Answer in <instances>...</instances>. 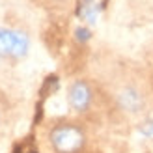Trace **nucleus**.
Masks as SVG:
<instances>
[{
  "label": "nucleus",
  "mask_w": 153,
  "mask_h": 153,
  "mask_svg": "<svg viewBox=\"0 0 153 153\" xmlns=\"http://www.w3.org/2000/svg\"><path fill=\"white\" fill-rule=\"evenodd\" d=\"M91 101H94V91L88 82L75 80L67 90V103L75 112H86L91 106Z\"/></svg>",
  "instance_id": "obj_3"
},
{
  "label": "nucleus",
  "mask_w": 153,
  "mask_h": 153,
  "mask_svg": "<svg viewBox=\"0 0 153 153\" xmlns=\"http://www.w3.org/2000/svg\"><path fill=\"white\" fill-rule=\"evenodd\" d=\"M140 131H142L144 134H153V120L146 121V123H144V127H140Z\"/></svg>",
  "instance_id": "obj_5"
},
{
  "label": "nucleus",
  "mask_w": 153,
  "mask_h": 153,
  "mask_svg": "<svg viewBox=\"0 0 153 153\" xmlns=\"http://www.w3.org/2000/svg\"><path fill=\"white\" fill-rule=\"evenodd\" d=\"M116 99H118L120 108L129 112V114H133V116L140 114L144 108H146V99H144V94L138 88H134V86H125L116 95Z\"/></svg>",
  "instance_id": "obj_4"
},
{
  "label": "nucleus",
  "mask_w": 153,
  "mask_h": 153,
  "mask_svg": "<svg viewBox=\"0 0 153 153\" xmlns=\"http://www.w3.org/2000/svg\"><path fill=\"white\" fill-rule=\"evenodd\" d=\"M76 36H79V39H88L90 32H88V30H84V28H80V30H76Z\"/></svg>",
  "instance_id": "obj_6"
},
{
  "label": "nucleus",
  "mask_w": 153,
  "mask_h": 153,
  "mask_svg": "<svg viewBox=\"0 0 153 153\" xmlns=\"http://www.w3.org/2000/svg\"><path fill=\"white\" fill-rule=\"evenodd\" d=\"M30 153H37V151H30Z\"/></svg>",
  "instance_id": "obj_7"
},
{
  "label": "nucleus",
  "mask_w": 153,
  "mask_h": 153,
  "mask_svg": "<svg viewBox=\"0 0 153 153\" xmlns=\"http://www.w3.org/2000/svg\"><path fill=\"white\" fill-rule=\"evenodd\" d=\"M28 51V37L22 32L0 28V56L21 58Z\"/></svg>",
  "instance_id": "obj_2"
},
{
  "label": "nucleus",
  "mask_w": 153,
  "mask_h": 153,
  "mask_svg": "<svg viewBox=\"0 0 153 153\" xmlns=\"http://www.w3.org/2000/svg\"><path fill=\"white\" fill-rule=\"evenodd\" d=\"M49 140L56 153H80L86 144V134L75 123H58L51 129Z\"/></svg>",
  "instance_id": "obj_1"
}]
</instances>
